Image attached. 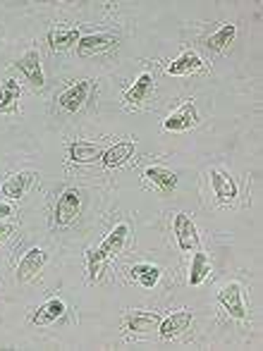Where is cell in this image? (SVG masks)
<instances>
[{
	"label": "cell",
	"instance_id": "cell-15",
	"mask_svg": "<svg viewBox=\"0 0 263 351\" xmlns=\"http://www.w3.org/2000/svg\"><path fill=\"white\" fill-rule=\"evenodd\" d=\"M201 70H203V60L192 51H185L177 60H172L168 65V74H172V77H187V74H194Z\"/></svg>",
	"mask_w": 263,
	"mask_h": 351
},
{
	"label": "cell",
	"instance_id": "cell-22",
	"mask_svg": "<svg viewBox=\"0 0 263 351\" xmlns=\"http://www.w3.org/2000/svg\"><path fill=\"white\" fill-rule=\"evenodd\" d=\"M161 275H163V270L151 263H139V265H134V268H130V278L134 282H139L141 287H146V289L156 287L158 280H161Z\"/></svg>",
	"mask_w": 263,
	"mask_h": 351
},
{
	"label": "cell",
	"instance_id": "cell-3",
	"mask_svg": "<svg viewBox=\"0 0 263 351\" xmlns=\"http://www.w3.org/2000/svg\"><path fill=\"white\" fill-rule=\"evenodd\" d=\"M117 46V38L113 34H89V36H82L77 43V53L82 58H91V56H101V53H108Z\"/></svg>",
	"mask_w": 263,
	"mask_h": 351
},
{
	"label": "cell",
	"instance_id": "cell-19",
	"mask_svg": "<svg viewBox=\"0 0 263 351\" xmlns=\"http://www.w3.org/2000/svg\"><path fill=\"white\" fill-rule=\"evenodd\" d=\"M144 180L151 182L153 186H158L161 191H172L177 186V175L165 167H158V165H151L144 170Z\"/></svg>",
	"mask_w": 263,
	"mask_h": 351
},
{
	"label": "cell",
	"instance_id": "cell-17",
	"mask_svg": "<svg viewBox=\"0 0 263 351\" xmlns=\"http://www.w3.org/2000/svg\"><path fill=\"white\" fill-rule=\"evenodd\" d=\"M65 313V301L62 299H48L46 304H41L36 308V313L32 315L34 325H51L56 323L58 318H62Z\"/></svg>",
	"mask_w": 263,
	"mask_h": 351
},
{
	"label": "cell",
	"instance_id": "cell-13",
	"mask_svg": "<svg viewBox=\"0 0 263 351\" xmlns=\"http://www.w3.org/2000/svg\"><path fill=\"white\" fill-rule=\"evenodd\" d=\"M103 153H106V148L89 141H72L67 148V158L72 162H96L103 158Z\"/></svg>",
	"mask_w": 263,
	"mask_h": 351
},
{
	"label": "cell",
	"instance_id": "cell-16",
	"mask_svg": "<svg viewBox=\"0 0 263 351\" xmlns=\"http://www.w3.org/2000/svg\"><path fill=\"white\" fill-rule=\"evenodd\" d=\"M79 29L74 27H56L48 32V43H51L53 51H69L74 43H79Z\"/></svg>",
	"mask_w": 263,
	"mask_h": 351
},
{
	"label": "cell",
	"instance_id": "cell-27",
	"mask_svg": "<svg viewBox=\"0 0 263 351\" xmlns=\"http://www.w3.org/2000/svg\"><path fill=\"white\" fill-rule=\"evenodd\" d=\"M10 234H12V227H10V225H0V241H8Z\"/></svg>",
	"mask_w": 263,
	"mask_h": 351
},
{
	"label": "cell",
	"instance_id": "cell-21",
	"mask_svg": "<svg viewBox=\"0 0 263 351\" xmlns=\"http://www.w3.org/2000/svg\"><path fill=\"white\" fill-rule=\"evenodd\" d=\"M108 261V254L106 249H103L101 244L98 246H91V249L87 251V275H89V282H98L101 280V273H103V265H106Z\"/></svg>",
	"mask_w": 263,
	"mask_h": 351
},
{
	"label": "cell",
	"instance_id": "cell-6",
	"mask_svg": "<svg viewBox=\"0 0 263 351\" xmlns=\"http://www.w3.org/2000/svg\"><path fill=\"white\" fill-rule=\"evenodd\" d=\"M163 323V315L161 313H153V311H130L125 315V330L137 335H146L158 330Z\"/></svg>",
	"mask_w": 263,
	"mask_h": 351
},
{
	"label": "cell",
	"instance_id": "cell-26",
	"mask_svg": "<svg viewBox=\"0 0 263 351\" xmlns=\"http://www.w3.org/2000/svg\"><path fill=\"white\" fill-rule=\"evenodd\" d=\"M12 206H10V204H5V201H0V220H5V217H10V215H12Z\"/></svg>",
	"mask_w": 263,
	"mask_h": 351
},
{
	"label": "cell",
	"instance_id": "cell-20",
	"mask_svg": "<svg viewBox=\"0 0 263 351\" xmlns=\"http://www.w3.org/2000/svg\"><path fill=\"white\" fill-rule=\"evenodd\" d=\"M132 156H134V141H120V143H115V146L106 148L101 160L106 167H120V165H125Z\"/></svg>",
	"mask_w": 263,
	"mask_h": 351
},
{
	"label": "cell",
	"instance_id": "cell-4",
	"mask_svg": "<svg viewBox=\"0 0 263 351\" xmlns=\"http://www.w3.org/2000/svg\"><path fill=\"white\" fill-rule=\"evenodd\" d=\"M89 93H91V82H89V79H82V82H77V84H72V86H67L65 91L60 93L58 103H60L62 110L77 112V110H82L84 103L89 101Z\"/></svg>",
	"mask_w": 263,
	"mask_h": 351
},
{
	"label": "cell",
	"instance_id": "cell-9",
	"mask_svg": "<svg viewBox=\"0 0 263 351\" xmlns=\"http://www.w3.org/2000/svg\"><path fill=\"white\" fill-rule=\"evenodd\" d=\"M79 208H82V196H79V191L65 189L56 206V222L58 225H69V222L79 215Z\"/></svg>",
	"mask_w": 263,
	"mask_h": 351
},
{
	"label": "cell",
	"instance_id": "cell-18",
	"mask_svg": "<svg viewBox=\"0 0 263 351\" xmlns=\"http://www.w3.org/2000/svg\"><path fill=\"white\" fill-rule=\"evenodd\" d=\"M127 237H130V225L127 222H120V225H115L111 230V234L103 239V249H106L108 258H115L117 254H122V249H125L127 244Z\"/></svg>",
	"mask_w": 263,
	"mask_h": 351
},
{
	"label": "cell",
	"instance_id": "cell-23",
	"mask_svg": "<svg viewBox=\"0 0 263 351\" xmlns=\"http://www.w3.org/2000/svg\"><path fill=\"white\" fill-rule=\"evenodd\" d=\"M19 96H22V86L14 79L3 82V86H0V112H12L19 103Z\"/></svg>",
	"mask_w": 263,
	"mask_h": 351
},
{
	"label": "cell",
	"instance_id": "cell-10",
	"mask_svg": "<svg viewBox=\"0 0 263 351\" xmlns=\"http://www.w3.org/2000/svg\"><path fill=\"white\" fill-rule=\"evenodd\" d=\"M34 180H36V172L34 170H24V172H17V175L8 177V182L3 184V196L12 201H19L27 196V191L32 189Z\"/></svg>",
	"mask_w": 263,
	"mask_h": 351
},
{
	"label": "cell",
	"instance_id": "cell-2",
	"mask_svg": "<svg viewBox=\"0 0 263 351\" xmlns=\"http://www.w3.org/2000/svg\"><path fill=\"white\" fill-rule=\"evenodd\" d=\"M196 122H198V112L194 101H187L163 120V127L168 132H190L192 127H196Z\"/></svg>",
	"mask_w": 263,
	"mask_h": 351
},
{
	"label": "cell",
	"instance_id": "cell-11",
	"mask_svg": "<svg viewBox=\"0 0 263 351\" xmlns=\"http://www.w3.org/2000/svg\"><path fill=\"white\" fill-rule=\"evenodd\" d=\"M153 91V74H148V72H144V74H139L137 77V82L132 84L130 88L125 91V106L130 108H141V103L148 98V93Z\"/></svg>",
	"mask_w": 263,
	"mask_h": 351
},
{
	"label": "cell",
	"instance_id": "cell-25",
	"mask_svg": "<svg viewBox=\"0 0 263 351\" xmlns=\"http://www.w3.org/2000/svg\"><path fill=\"white\" fill-rule=\"evenodd\" d=\"M235 36H237V27H235V24H222V27L218 29L216 34H211V36H208L206 46L211 48V51H225V48L230 46L232 41H235Z\"/></svg>",
	"mask_w": 263,
	"mask_h": 351
},
{
	"label": "cell",
	"instance_id": "cell-1",
	"mask_svg": "<svg viewBox=\"0 0 263 351\" xmlns=\"http://www.w3.org/2000/svg\"><path fill=\"white\" fill-rule=\"evenodd\" d=\"M218 301L222 304V308L237 320H247V304H244V291L237 282H230L220 289Z\"/></svg>",
	"mask_w": 263,
	"mask_h": 351
},
{
	"label": "cell",
	"instance_id": "cell-24",
	"mask_svg": "<svg viewBox=\"0 0 263 351\" xmlns=\"http://www.w3.org/2000/svg\"><path fill=\"white\" fill-rule=\"evenodd\" d=\"M208 275H211V258H208L203 251H196L194 258H192V265H190V285L198 287Z\"/></svg>",
	"mask_w": 263,
	"mask_h": 351
},
{
	"label": "cell",
	"instance_id": "cell-5",
	"mask_svg": "<svg viewBox=\"0 0 263 351\" xmlns=\"http://www.w3.org/2000/svg\"><path fill=\"white\" fill-rule=\"evenodd\" d=\"M17 70L24 74V79H27L29 84H32L34 88H41L43 84V67H41V53L36 51V48H32V51H27L22 58H19L17 62Z\"/></svg>",
	"mask_w": 263,
	"mask_h": 351
},
{
	"label": "cell",
	"instance_id": "cell-12",
	"mask_svg": "<svg viewBox=\"0 0 263 351\" xmlns=\"http://www.w3.org/2000/svg\"><path fill=\"white\" fill-rule=\"evenodd\" d=\"M190 325H192V311H177L170 318H163L158 332H161L163 339H172V337H180L182 332H187Z\"/></svg>",
	"mask_w": 263,
	"mask_h": 351
},
{
	"label": "cell",
	"instance_id": "cell-7",
	"mask_svg": "<svg viewBox=\"0 0 263 351\" xmlns=\"http://www.w3.org/2000/svg\"><path fill=\"white\" fill-rule=\"evenodd\" d=\"M46 261H48V256L43 249H29L17 265V282L19 285H24V282L36 278V275L43 270V265H46Z\"/></svg>",
	"mask_w": 263,
	"mask_h": 351
},
{
	"label": "cell",
	"instance_id": "cell-14",
	"mask_svg": "<svg viewBox=\"0 0 263 351\" xmlns=\"http://www.w3.org/2000/svg\"><path fill=\"white\" fill-rule=\"evenodd\" d=\"M211 184H213V191H216V196L220 201H225V204H230V201L237 199L235 180H232V177L227 175L225 170H220V167L211 170Z\"/></svg>",
	"mask_w": 263,
	"mask_h": 351
},
{
	"label": "cell",
	"instance_id": "cell-8",
	"mask_svg": "<svg viewBox=\"0 0 263 351\" xmlns=\"http://www.w3.org/2000/svg\"><path fill=\"white\" fill-rule=\"evenodd\" d=\"M175 237H177V246H180L182 251H192L198 246L196 222L192 220L187 213H177L175 215Z\"/></svg>",
	"mask_w": 263,
	"mask_h": 351
}]
</instances>
